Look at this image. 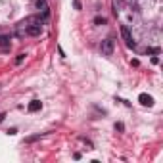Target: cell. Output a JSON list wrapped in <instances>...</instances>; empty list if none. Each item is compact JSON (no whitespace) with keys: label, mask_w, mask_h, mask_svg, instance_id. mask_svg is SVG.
<instances>
[{"label":"cell","mask_w":163,"mask_h":163,"mask_svg":"<svg viewBox=\"0 0 163 163\" xmlns=\"http://www.w3.org/2000/svg\"><path fill=\"white\" fill-rule=\"evenodd\" d=\"M113 50H115V40H113L111 37H108L106 40H102V44H100V52L104 56H111Z\"/></svg>","instance_id":"1"},{"label":"cell","mask_w":163,"mask_h":163,"mask_svg":"<svg viewBox=\"0 0 163 163\" xmlns=\"http://www.w3.org/2000/svg\"><path fill=\"white\" fill-rule=\"evenodd\" d=\"M121 37H123V40L127 42V46L129 48H134L136 44H134V40H132V35H131V31H129V27L127 25H121Z\"/></svg>","instance_id":"2"},{"label":"cell","mask_w":163,"mask_h":163,"mask_svg":"<svg viewBox=\"0 0 163 163\" xmlns=\"http://www.w3.org/2000/svg\"><path fill=\"white\" fill-rule=\"evenodd\" d=\"M42 33V27L40 25H27V35H29V37H39V35Z\"/></svg>","instance_id":"3"},{"label":"cell","mask_w":163,"mask_h":163,"mask_svg":"<svg viewBox=\"0 0 163 163\" xmlns=\"http://www.w3.org/2000/svg\"><path fill=\"white\" fill-rule=\"evenodd\" d=\"M138 102L142 104V106H148V108H152V106H154V98H152L150 94H140V96H138Z\"/></svg>","instance_id":"4"},{"label":"cell","mask_w":163,"mask_h":163,"mask_svg":"<svg viewBox=\"0 0 163 163\" xmlns=\"http://www.w3.org/2000/svg\"><path fill=\"white\" fill-rule=\"evenodd\" d=\"M40 108H42V104H40L39 100H33V102L29 104V111H39Z\"/></svg>","instance_id":"5"},{"label":"cell","mask_w":163,"mask_h":163,"mask_svg":"<svg viewBox=\"0 0 163 163\" xmlns=\"http://www.w3.org/2000/svg\"><path fill=\"white\" fill-rule=\"evenodd\" d=\"M10 44V39L8 37H0V46H8Z\"/></svg>","instance_id":"6"},{"label":"cell","mask_w":163,"mask_h":163,"mask_svg":"<svg viewBox=\"0 0 163 163\" xmlns=\"http://www.w3.org/2000/svg\"><path fill=\"white\" fill-rule=\"evenodd\" d=\"M94 23H96V25H104V23H106V17H100V16L94 17Z\"/></svg>","instance_id":"7"},{"label":"cell","mask_w":163,"mask_h":163,"mask_svg":"<svg viewBox=\"0 0 163 163\" xmlns=\"http://www.w3.org/2000/svg\"><path fill=\"white\" fill-rule=\"evenodd\" d=\"M23 60H25V54H19V56H17V58H16V63H17V65H19V63H21V61H23Z\"/></svg>","instance_id":"8"},{"label":"cell","mask_w":163,"mask_h":163,"mask_svg":"<svg viewBox=\"0 0 163 163\" xmlns=\"http://www.w3.org/2000/svg\"><path fill=\"white\" fill-rule=\"evenodd\" d=\"M37 6H39V8H40V6H42V8H46V0H37Z\"/></svg>","instance_id":"9"},{"label":"cell","mask_w":163,"mask_h":163,"mask_svg":"<svg viewBox=\"0 0 163 163\" xmlns=\"http://www.w3.org/2000/svg\"><path fill=\"white\" fill-rule=\"evenodd\" d=\"M115 129H117V131H123L125 127H123V123H117V125H115Z\"/></svg>","instance_id":"10"},{"label":"cell","mask_w":163,"mask_h":163,"mask_svg":"<svg viewBox=\"0 0 163 163\" xmlns=\"http://www.w3.org/2000/svg\"><path fill=\"white\" fill-rule=\"evenodd\" d=\"M152 63H155V65L159 63V58H157V56H154V58H152Z\"/></svg>","instance_id":"11"},{"label":"cell","mask_w":163,"mask_h":163,"mask_svg":"<svg viewBox=\"0 0 163 163\" xmlns=\"http://www.w3.org/2000/svg\"><path fill=\"white\" fill-rule=\"evenodd\" d=\"M75 8H77V10H81V2H79V0H75Z\"/></svg>","instance_id":"12"},{"label":"cell","mask_w":163,"mask_h":163,"mask_svg":"<svg viewBox=\"0 0 163 163\" xmlns=\"http://www.w3.org/2000/svg\"><path fill=\"white\" fill-rule=\"evenodd\" d=\"M4 117H6V113H0V123L4 121Z\"/></svg>","instance_id":"13"}]
</instances>
